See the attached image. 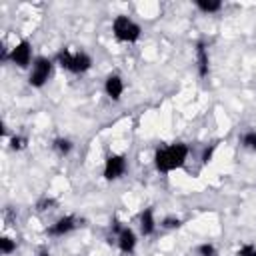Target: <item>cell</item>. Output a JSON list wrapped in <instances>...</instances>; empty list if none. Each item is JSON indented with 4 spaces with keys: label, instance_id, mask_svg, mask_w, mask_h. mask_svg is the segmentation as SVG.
Masks as SVG:
<instances>
[{
    "label": "cell",
    "instance_id": "2e32d148",
    "mask_svg": "<svg viewBox=\"0 0 256 256\" xmlns=\"http://www.w3.org/2000/svg\"><path fill=\"white\" fill-rule=\"evenodd\" d=\"M196 254L198 256H218V250L212 242H202L196 246Z\"/></svg>",
    "mask_w": 256,
    "mask_h": 256
},
{
    "label": "cell",
    "instance_id": "e0dca14e",
    "mask_svg": "<svg viewBox=\"0 0 256 256\" xmlns=\"http://www.w3.org/2000/svg\"><path fill=\"white\" fill-rule=\"evenodd\" d=\"M160 226L166 228V230H174V228H180V226H182V220H180V218H174V216H166V218L160 222Z\"/></svg>",
    "mask_w": 256,
    "mask_h": 256
},
{
    "label": "cell",
    "instance_id": "5bb4252c",
    "mask_svg": "<svg viewBox=\"0 0 256 256\" xmlns=\"http://www.w3.org/2000/svg\"><path fill=\"white\" fill-rule=\"evenodd\" d=\"M240 144H242V148H246V150H250V152H256V130H246V132H242Z\"/></svg>",
    "mask_w": 256,
    "mask_h": 256
},
{
    "label": "cell",
    "instance_id": "52a82bcc",
    "mask_svg": "<svg viewBox=\"0 0 256 256\" xmlns=\"http://www.w3.org/2000/svg\"><path fill=\"white\" fill-rule=\"evenodd\" d=\"M76 226H78L76 216L66 214V216L58 218L54 224H50V226L46 228V234H48V236H54V238H62V236L70 234L72 230H76Z\"/></svg>",
    "mask_w": 256,
    "mask_h": 256
},
{
    "label": "cell",
    "instance_id": "9a60e30c",
    "mask_svg": "<svg viewBox=\"0 0 256 256\" xmlns=\"http://www.w3.org/2000/svg\"><path fill=\"white\" fill-rule=\"evenodd\" d=\"M14 250H16V240L10 238V236H2V238H0V252H2L4 256H10Z\"/></svg>",
    "mask_w": 256,
    "mask_h": 256
},
{
    "label": "cell",
    "instance_id": "ffe728a7",
    "mask_svg": "<svg viewBox=\"0 0 256 256\" xmlns=\"http://www.w3.org/2000/svg\"><path fill=\"white\" fill-rule=\"evenodd\" d=\"M214 150H216V144H212L210 148H206V150L202 152V164H208V162H212V156H214Z\"/></svg>",
    "mask_w": 256,
    "mask_h": 256
},
{
    "label": "cell",
    "instance_id": "6da1fadb",
    "mask_svg": "<svg viewBox=\"0 0 256 256\" xmlns=\"http://www.w3.org/2000/svg\"><path fill=\"white\" fill-rule=\"evenodd\" d=\"M188 160V146L184 142H172L156 150L154 154V166L162 174H170L174 170H180Z\"/></svg>",
    "mask_w": 256,
    "mask_h": 256
},
{
    "label": "cell",
    "instance_id": "7a4b0ae2",
    "mask_svg": "<svg viewBox=\"0 0 256 256\" xmlns=\"http://www.w3.org/2000/svg\"><path fill=\"white\" fill-rule=\"evenodd\" d=\"M56 62H58L60 68H64V70H68L72 74H84V72H88L92 68V56L82 52V50L80 52H72V50L64 48V50H60L56 54Z\"/></svg>",
    "mask_w": 256,
    "mask_h": 256
},
{
    "label": "cell",
    "instance_id": "7c38bea8",
    "mask_svg": "<svg viewBox=\"0 0 256 256\" xmlns=\"http://www.w3.org/2000/svg\"><path fill=\"white\" fill-rule=\"evenodd\" d=\"M194 6L202 12V14H216L222 10V2L220 0H196Z\"/></svg>",
    "mask_w": 256,
    "mask_h": 256
},
{
    "label": "cell",
    "instance_id": "ba28073f",
    "mask_svg": "<svg viewBox=\"0 0 256 256\" xmlns=\"http://www.w3.org/2000/svg\"><path fill=\"white\" fill-rule=\"evenodd\" d=\"M104 92L112 102H120L124 94V80L120 74H110L104 80Z\"/></svg>",
    "mask_w": 256,
    "mask_h": 256
},
{
    "label": "cell",
    "instance_id": "8fae6325",
    "mask_svg": "<svg viewBox=\"0 0 256 256\" xmlns=\"http://www.w3.org/2000/svg\"><path fill=\"white\" fill-rule=\"evenodd\" d=\"M156 226H158V222H156L154 210L152 208H144L140 212V232H142V236H152L156 232Z\"/></svg>",
    "mask_w": 256,
    "mask_h": 256
},
{
    "label": "cell",
    "instance_id": "ac0fdd59",
    "mask_svg": "<svg viewBox=\"0 0 256 256\" xmlns=\"http://www.w3.org/2000/svg\"><path fill=\"white\" fill-rule=\"evenodd\" d=\"M10 148L12 150H24L26 148V138L24 136H12L10 138Z\"/></svg>",
    "mask_w": 256,
    "mask_h": 256
},
{
    "label": "cell",
    "instance_id": "9c48e42d",
    "mask_svg": "<svg viewBox=\"0 0 256 256\" xmlns=\"http://www.w3.org/2000/svg\"><path fill=\"white\" fill-rule=\"evenodd\" d=\"M196 70H198V76L200 78H206L210 74V54H208V46L198 40L196 42Z\"/></svg>",
    "mask_w": 256,
    "mask_h": 256
},
{
    "label": "cell",
    "instance_id": "3957f363",
    "mask_svg": "<svg viewBox=\"0 0 256 256\" xmlns=\"http://www.w3.org/2000/svg\"><path fill=\"white\" fill-rule=\"evenodd\" d=\"M140 34H142L140 24H136L130 16H126V14L114 16V20H112V36H114L118 42L134 44V42H138Z\"/></svg>",
    "mask_w": 256,
    "mask_h": 256
},
{
    "label": "cell",
    "instance_id": "8992f818",
    "mask_svg": "<svg viewBox=\"0 0 256 256\" xmlns=\"http://www.w3.org/2000/svg\"><path fill=\"white\" fill-rule=\"evenodd\" d=\"M126 168H128V162H126V156L124 154H110L104 160L102 176H104V180L114 182V180H120L126 174Z\"/></svg>",
    "mask_w": 256,
    "mask_h": 256
},
{
    "label": "cell",
    "instance_id": "4fadbf2b",
    "mask_svg": "<svg viewBox=\"0 0 256 256\" xmlns=\"http://www.w3.org/2000/svg\"><path fill=\"white\" fill-rule=\"evenodd\" d=\"M52 148L56 150V154H60V156H68V154L72 152L74 144H72V140H70V138H64V136H60V138H56V140H54Z\"/></svg>",
    "mask_w": 256,
    "mask_h": 256
},
{
    "label": "cell",
    "instance_id": "d6986e66",
    "mask_svg": "<svg viewBox=\"0 0 256 256\" xmlns=\"http://www.w3.org/2000/svg\"><path fill=\"white\" fill-rule=\"evenodd\" d=\"M236 256H256V246L254 244H242L238 248Z\"/></svg>",
    "mask_w": 256,
    "mask_h": 256
},
{
    "label": "cell",
    "instance_id": "30bf717a",
    "mask_svg": "<svg viewBox=\"0 0 256 256\" xmlns=\"http://www.w3.org/2000/svg\"><path fill=\"white\" fill-rule=\"evenodd\" d=\"M116 242H118V248H120L122 254H132L136 250V244H138L134 230L128 228V226H122V230L118 232V240Z\"/></svg>",
    "mask_w": 256,
    "mask_h": 256
},
{
    "label": "cell",
    "instance_id": "5b68a950",
    "mask_svg": "<svg viewBox=\"0 0 256 256\" xmlns=\"http://www.w3.org/2000/svg\"><path fill=\"white\" fill-rule=\"evenodd\" d=\"M6 60H8V62H12V64H14V66H18V68H28V66L34 62V58H32V44H30V40L22 38L20 42H16V44L10 48V52H8V56H6Z\"/></svg>",
    "mask_w": 256,
    "mask_h": 256
},
{
    "label": "cell",
    "instance_id": "44dd1931",
    "mask_svg": "<svg viewBox=\"0 0 256 256\" xmlns=\"http://www.w3.org/2000/svg\"><path fill=\"white\" fill-rule=\"evenodd\" d=\"M52 204H54V202H52L50 198H44L42 202H38V210H46V208H48V206H52Z\"/></svg>",
    "mask_w": 256,
    "mask_h": 256
},
{
    "label": "cell",
    "instance_id": "7402d4cb",
    "mask_svg": "<svg viewBox=\"0 0 256 256\" xmlns=\"http://www.w3.org/2000/svg\"><path fill=\"white\" fill-rule=\"evenodd\" d=\"M38 256H50V252H48V250H42V252H40Z\"/></svg>",
    "mask_w": 256,
    "mask_h": 256
},
{
    "label": "cell",
    "instance_id": "277c9868",
    "mask_svg": "<svg viewBox=\"0 0 256 256\" xmlns=\"http://www.w3.org/2000/svg\"><path fill=\"white\" fill-rule=\"evenodd\" d=\"M52 70H54V64L50 58L46 56H36L34 62H32V68H30V74H28V84L32 88H42L46 86V82L50 80L52 76Z\"/></svg>",
    "mask_w": 256,
    "mask_h": 256
}]
</instances>
